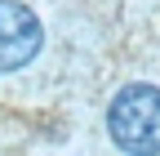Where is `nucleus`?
I'll list each match as a JSON object with an SVG mask.
<instances>
[{
  "label": "nucleus",
  "instance_id": "nucleus-2",
  "mask_svg": "<svg viewBox=\"0 0 160 156\" xmlns=\"http://www.w3.org/2000/svg\"><path fill=\"white\" fill-rule=\"evenodd\" d=\"M45 45V27L22 0H0V71H18Z\"/></svg>",
  "mask_w": 160,
  "mask_h": 156
},
{
  "label": "nucleus",
  "instance_id": "nucleus-1",
  "mask_svg": "<svg viewBox=\"0 0 160 156\" xmlns=\"http://www.w3.org/2000/svg\"><path fill=\"white\" fill-rule=\"evenodd\" d=\"M107 134L129 156H160V89L125 85L107 107Z\"/></svg>",
  "mask_w": 160,
  "mask_h": 156
}]
</instances>
